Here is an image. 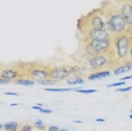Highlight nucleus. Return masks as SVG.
<instances>
[{"instance_id": "obj_10", "label": "nucleus", "mask_w": 132, "mask_h": 131, "mask_svg": "<svg viewBox=\"0 0 132 131\" xmlns=\"http://www.w3.org/2000/svg\"><path fill=\"white\" fill-rule=\"evenodd\" d=\"M132 69V63L131 60H127L125 62H122V63L118 64V67L115 69H113V73L114 75H121V73L128 72Z\"/></svg>"}, {"instance_id": "obj_23", "label": "nucleus", "mask_w": 132, "mask_h": 131, "mask_svg": "<svg viewBox=\"0 0 132 131\" xmlns=\"http://www.w3.org/2000/svg\"><path fill=\"white\" fill-rule=\"evenodd\" d=\"M132 91V86H129V87H121V88H116V92L121 93V92H130Z\"/></svg>"}, {"instance_id": "obj_12", "label": "nucleus", "mask_w": 132, "mask_h": 131, "mask_svg": "<svg viewBox=\"0 0 132 131\" xmlns=\"http://www.w3.org/2000/svg\"><path fill=\"white\" fill-rule=\"evenodd\" d=\"M69 68H70L72 75L80 76V77H82V75L88 72V69H89V68H86V67H84V66H71V67H69Z\"/></svg>"}, {"instance_id": "obj_36", "label": "nucleus", "mask_w": 132, "mask_h": 131, "mask_svg": "<svg viewBox=\"0 0 132 131\" xmlns=\"http://www.w3.org/2000/svg\"><path fill=\"white\" fill-rule=\"evenodd\" d=\"M129 118H130L131 120H132V114H130V115H129Z\"/></svg>"}, {"instance_id": "obj_20", "label": "nucleus", "mask_w": 132, "mask_h": 131, "mask_svg": "<svg viewBox=\"0 0 132 131\" xmlns=\"http://www.w3.org/2000/svg\"><path fill=\"white\" fill-rule=\"evenodd\" d=\"M75 92H78V93H82V94H92V93H95L96 89H80V88H76Z\"/></svg>"}, {"instance_id": "obj_15", "label": "nucleus", "mask_w": 132, "mask_h": 131, "mask_svg": "<svg viewBox=\"0 0 132 131\" xmlns=\"http://www.w3.org/2000/svg\"><path fill=\"white\" fill-rule=\"evenodd\" d=\"M17 85H23V86H33L35 84V80H33L32 78H26V77H19L15 80Z\"/></svg>"}, {"instance_id": "obj_19", "label": "nucleus", "mask_w": 132, "mask_h": 131, "mask_svg": "<svg viewBox=\"0 0 132 131\" xmlns=\"http://www.w3.org/2000/svg\"><path fill=\"white\" fill-rule=\"evenodd\" d=\"M124 34L127 35L129 38H130V41L132 42V24H129V25H128V27H127V29H125Z\"/></svg>"}, {"instance_id": "obj_9", "label": "nucleus", "mask_w": 132, "mask_h": 131, "mask_svg": "<svg viewBox=\"0 0 132 131\" xmlns=\"http://www.w3.org/2000/svg\"><path fill=\"white\" fill-rule=\"evenodd\" d=\"M22 76V71L15 69L14 67L10 68H2L1 69V75H0V78H7L10 80H16L17 78Z\"/></svg>"}, {"instance_id": "obj_6", "label": "nucleus", "mask_w": 132, "mask_h": 131, "mask_svg": "<svg viewBox=\"0 0 132 131\" xmlns=\"http://www.w3.org/2000/svg\"><path fill=\"white\" fill-rule=\"evenodd\" d=\"M29 78H32L35 81H40V80L49 78L50 75V68L49 67H44V66H33L27 71Z\"/></svg>"}, {"instance_id": "obj_3", "label": "nucleus", "mask_w": 132, "mask_h": 131, "mask_svg": "<svg viewBox=\"0 0 132 131\" xmlns=\"http://www.w3.org/2000/svg\"><path fill=\"white\" fill-rule=\"evenodd\" d=\"M115 61L113 59L112 53H98L90 56L88 59V68L90 72L94 71H102L106 70L107 67H113L115 66Z\"/></svg>"}, {"instance_id": "obj_35", "label": "nucleus", "mask_w": 132, "mask_h": 131, "mask_svg": "<svg viewBox=\"0 0 132 131\" xmlns=\"http://www.w3.org/2000/svg\"><path fill=\"white\" fill-rule=\"evenodd\" d=\"M60 131H69V130H67V129H60Z\"/></svg>"}, {"instance_id": "obj_26", "label": "nucleus", "mask_w": 132, "mask_h": 131, "mask_svg": "<svg viewBox=\"0 0 132 131\" xmlns=\"http://www.w3.org/2000/svg\"><path fill=\"white\" fill-rule=\"evenodd\" d=\"M41 113H44V114H51L52 113V110H50V109H42V111H41Z\"/></svg>"}, {"instance_id": "obj_37", "label": "nucleus", "mask_w": 132, "mask_h": 131, "mask_svg": "<svg viewBox=\"0 0 132 131\" xmlns=\"http://www.w3.org/2000/svg\"><path fill=\"white\" fill-rule=\"evenodd\" d=\"M130 114H132V110H131V111H130Z\"/></svg>"}, {"instance_id": "obj_21", "label": "nucleus", "mask_w": 132, "mask_h": 131, "mask_svg": "<svg viewBox=\"0 0 132 131\" xmlns=\"http://www.w3.org/2000/svg\"><path fill=\"white\" fill-rule=\"evenodd\" d=\"M19 131H33V127L31 124H27V123L22 124L19 128Z\"/></svg>"}, {"instance_id": "obj_5", "label": "nucleus", "mask_w": 132, "mask_h": 131, "mask_svg": "<svg viewBox=\"0 0 132 131\" xmlns=\"http://www.w3.org/2000/svg\"><path fill=\"white\" fill-rule=\"evenodd\" d=\"M122 15L125 22L132 24V0H116L115 4H111Z\"/></svg>"}, {"instance_id": "obj_17", "label": "nucleus", "mask_w": 132, "mask_h": 131, "mask_svg": "<svg viewBox=\"0 0 132 131\" xmlns=\"http://www.w3.org/2000/svg\"><path fill=\"white\" fill-rule=\"evenodd\" d=\"M36 84L41 85V86H49V85H54L55 81H53V80L50 79V78H46V79H43V80H40V81H37Z\"/></svg>"}, {"instance_id": "obj_14", "label": "nucleus", "mask_w": 132, "mask_h": 131, "mask_svg": "<svg viewBox=\"0 0 132 131\" xmlns=\"http://www.w3.org/2000/svg\"><path fill=\"white\" fill-rule=\"evenodd\" d=\"M20 124L16 121H9V122H6L5 123V131H19Z\"/></svg>"}, {"instance_id": "obj_27", "label": "nucleus", "mask_w": 132, "mask_h": 131, "mask_svg": "<svg viewBox=\"0 0 132 131\" xmlns=\"http://www.w3.org/2000/svg\"><path fill=\"white\" fill-rule=\"evenodd\" d=\"M32 109H33V110H37V111H40V112H41L43 108H41V106H38V105H33V106H32Z\"/></svg>"}, {"instance_id": "obj_22", "label": "nucleus", "mask_w": 132, "mask_h": 131, "mask_svg": "<svg viewBox=\"0 0 132 131\" xmlns=\"http://www.w3.org/2000/svg\"><path fill=\"white\" fill-rule=\"evenodd\" d=\"M34 128L40 131H45L47 130V128L45 127V124H34Z\"/></svg>"}, {"instance_id": "obj_2", "label": "nucleus", "mask_w": 132, "mask_h": 131, "mask_svg": "<svg viewBox=\"0 0 132 131\" xmlns=\"http://www.w3.org/2000/svg\"><path fill=\"white\" fill-rule=\"evenodd\" d=\"M131 41L127 35L123 34L112 36V53L113 59L116 66L129 60V51H130Z\"/></svg>"}, {"instance_id": "obj_13", "label": "nucleus", "mask_w": 132, "mask_h": 131, "mask_svg": "<svg viewBox=\"0 0 132 131\" xmlns=\"http://www.w3.org/2000/svg\"><path fill=\"white\" fill-rule=\"evenodd\" d=\"M67 84L69 86H72V85H82L85 83V79L80 76H76V75H71L69 78H67Z\"/></svg>"}, {"instance_id": "obj_30", "label": "nucleus", "mask_w": 132, "mask_h": 131, "mask_svg": "<svg viewBox=\"0 0 132 131\" xmlns=\"http://www.w3.org/2000/svg\"><path fill=\"white\" fill-rule=\"evenodd\" d=\"M6 95H10V96H19L17 93H10V92H7V93H5Z\"/></svg>"}, {"instance_id": "obj_33", "label": "nucleus", "mask_w": 132, "mask_h": 131, "mask_svg": "<svg viewBox=\"0 0 132 131\" xmlns=\"http://www.w3.org/2000/svg\"><path fill=\"white\" fill-rule=\"evenodd\" d=\"M73 123H77V124H82L84 122H82V121H80V120H75V121H73Z\"/></svg>"}, {"instance_id": "obj_8", "label": "nucleus", "mask_w": 132, "mask_h": 131, "mask_svg": "<svg viewBox=\"0 0 132 131\" xmlns=\"http://www.w3.org/2000/svg\"><path fill=\"white\" fill-rule=\"evenodd\" d=\"M85 41L87 40H107L112 38L111 33L106 28H92L84 33Z\"/></svg>"}, {"instance_id": "obj_29", "label": "nucleus", "mask_w": 132, "mask_h": 131, "mask_svg": "<svg viewBox=\"0 0 132 131\" xmlns=\"http://www.w3.org/2000/svg\"><path fill=\"white\" fill-rule=\"evenodd\" d=\"M129 60H132V43L130 46V51H129Z\"/></svg>"}, {"instance_id": "obj_18", "label": "nucleus", "mask_w": 132, "mask_h": 131, "mask_svg": "<svg viewBox=\"0 0 132 131\" xmlns=\"http://www.w3.org/2000/svg\"><path fill=\"white\" fill-rule=\"evenodd\" d=\"M125 85V81H119V83H113V84H110L107 85L106 87L107 88H118V87H121V86H124Z\"/></svg>"}, {"instance_id": "obj_34", "label": "nucleus", "mask_w": 132, "mask_h": 131, "mask_svg": "<svg viewBox=\"0 0 132 131\" xmlns=\"http://www.w3.org/2000/svg\"><path fill=\"white\" fill-rule=\"evenodd\" d=\"M17 105H19V104H18V103H17V104H16V103H14V104H11V106H17Z\"/></svg>"}, {"instance_id": "obj_38", "label": "nucleus", "mask_w": 132, "mask_h": 131, "mask_svg": "<svg viewBox=\"0 0 132 131\" xmlns=\"http://www.w3.org/2000/svg\"><path fill=\"white\" fill-rule=\"evenodd\" d=\"M131 63H132V60H131Z\"/></svg>"}, {"instance_id": "obj_11", "label": "nucleus", "mask_w": 132, "mask_h": 131, "mask_svg": "<svg viewBox=\"0 0 132 131\" xmlns=\"http://www.w3.org/2000/svg\"><path fill=\"white\" fill-rule=\"evenodd\" d=\"M111 75V70H102V71H94V72H89V75H87V79L88 80H96V79H103L106 78Z\"/></svg>"}, {"instance_id": "obj_31", "label": "nucleus", "mask_w": 132, "mask_h": 131, "mask_svg": "<svg viewBox=\"0 0 132 131\" xmlns=\"http://www.w3.org/2000/svg\"><path fill=\"white\" fill-rule=\"evenodd\" d=\"M34 124H44V121L37 120V121H35V122H34Z\"/></svg>"}, {"instance_id": "obj_32", "label": "nucleus", "mask_w": 132, "mask_h": 131, "mask_svg": "<svg viewBox=\"0 0 132 131\" xmlns=\"http://www.w3.org/2000/svg\"><path fill=\"white\" fill-rule=\"evenodd\" d=\"M96 121L101 122V123H104V122H105V120H104V119H102V118H97V119H96Z\"/></svg>"}, {"instance_id": "obj_4", "label": "nucleus", "mask_w": 132, "mask_h": 131, "mask_svg": "<svg viewBox=\"0 0 132 131\" xmlns=\"http://www.w3.org/2000/svg\"><path fill=\"white\" fill-rule=\"evenodd\" d=\"M86 54L93 56L98 53H110L112 51V38L107 40H87L84 46Z\"/></svg>"}, {"instance_id": "obj_24", "label": "nucleus", "mask_w": 132, "mask_h": 131, "mask_svg": "<svg viewBox=\"0 0 132 131\" xmlns=\"http://www.w3.org/2000/svg\"><path fill=\"white\" fill-rule=\"evenodd\" d=\"M10 81H13V80H10V79H7V78H0V84H1V85L9 84Z\"/></svg>"}, {"instance_id": "obj_25", "label": "nucleus", "mask_w": 132, "mask_h": 131, "mask_svg": "<svg viewBox=\"0 0 132 131\" xmlns=\"http://www.w3.org/2000/svg\"><path fill=\"white\" fill-rule=\"evenodd\" d=\"M47 131H60V129L56 126H50L47 128Z\"/></svg>"}, {"instance_id": "obj_1", "label": "nucleus", "mask_w": 132, "mask_h": 131, "mask_svg": "<svg viewBox=\"0 0 132 131\" xmlns=\"http://www.w3.org/2000/svg\"><path fill=\"white\" fill-rule=\"evenodd\" d=\"M103 14L106 20V28L111 33V35L123 34L128 27V23L122 17V15L113 7L110 2L106 4V7L103 6Z\"/></svg>"}, {"instance_id": "obj_16", "label": "nucleus", "mask_w": 132, "mask_h": 131, "mask_svg": "<svg viewBox=\"0 0 132 131\" xmlns=\"http://www.w3.org/2000/svg\"><path fill=\"white\" fill-rule=\"evenodd\" d=\"M45 91L46 92H71V91H76V88H54V87H52V88H49V87H46L45 88Z\"/></svg>"}, {"instance_id": "obj_7", "label": "nucleus", "mask_w": 132, "mask_h": 131, "mask_svg": "<svg viewBox=\"0 0 132 131\" xmlns=\"http://www.w3.org/2000/svg\"><path fill=\"white\" fill-rule=\"evenodd\" d=\"M71 75H72V72L69 67H54L50 68L49 78L52 79L53 81L58 83L62 81V80H67V78H69Z\"/></svg>"}, {"instance_id": "obj_28", "label": "nucleus", "mask_w": 132, "mask_h": 131, "mask_svg": "<svg viewBox=\"0 0 132 131\" xmlns=\"http://www.w3.org/2000/svg\"><path fill=\"white\" fill-rule=\"evenodd\" d=\"M129 79H132V75L131 76H125V77H122L121 78L122 81H125V80H129Z\"/></svg>"}]
</instances>
